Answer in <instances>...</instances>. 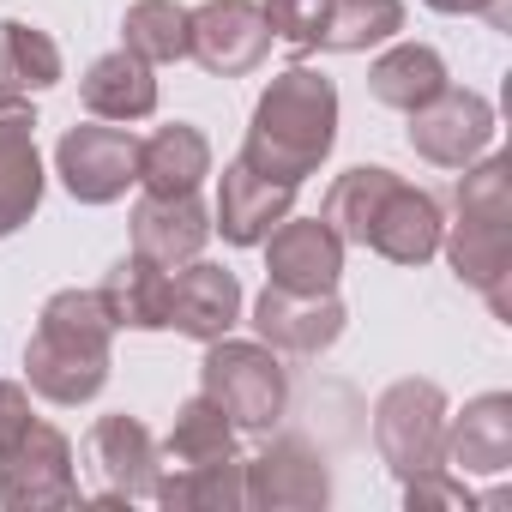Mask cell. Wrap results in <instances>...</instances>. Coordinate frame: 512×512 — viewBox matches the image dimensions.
Wrapping results in <instances>:
<instances>
[{
    "label": "cell",
    "mask_w": 512,
    "mask_h": 512,
    "mask_svg": "<svg viewBox=\"0 0 512 512\" xmlns=\"http://www.w3.org/2000/svg\"><path fill=\"white\" fill-rule=\"evenodd\" d=\"M97 302H103L115 332H163L169 326V272L133 253V260L109 266Z\"/></svg>",
    "instance_id": "obj_21"
},
{
    "label": "cell",
    "mask_w": 512,
    "mask_h": 512,
    "mask_svg": "<svg viewBox=\"0 0 512 512\" xmlns=\"http://www.w3.org/2000/svg\"><path fill=\"white\" fill-rule=\"evenodd\" d=\"M446 470L500 476L512 470V392H482L464 416H446Z\"/></svg>",
    "instance_id": "obj_18"
},
{
    "label": "cell",
    "mask_w": 512,
    "mask_h": 512,
    "mask_svg": "<svg viewBox=\"0 0 512 512\" xmlns=\"http://www.w3.org/2000/svg\"><path fill=\"white\" fill-rule=\"evenodd\" d=\"M79 97L91 109V121H145L157 109V67L139 61L133 49H109L85 67L79 79Z\"/></svg>",
    "instance_id": "obj_19"
},
{
    "label": "cell",
    "mask_w": 512,
    "mask_h": 512,
    "mask_svg": "<svg viewBox=\"0 0 512 512\" xmlns=\"http://www.w3.org/2000/svg\"><path fill=\"white\" fill-rule=\"evenodd\" d=\"M374 446L398 482L446 464V392L434 380H392L374 398Z\"/></svg>",
    "instance_id": "obj_4"
},
{
    "label": "cell",
    "mask_w": 512,
    "mask_h": 512,
    "mask_svg": "<svg viewBox=\"0 0 512 512\" xmlns=\"http://www.w3.org/2000/svg\"><path fill=\"white\" fill-rule=\"evenodd\" d=\"M0 85H13L25 97L61 85V43L25 19H0Z\"/></svg>",
    "instance_id": "obj_28"
},
{
    "label": "cell",
    "mask_w": 512,
    "mask_h": 512,
    "mask_svg": "<svg viewBox=\"0 0 512 512\" xmlns=\"http://www.w3.org/2000/svg\"><path fill=\"white\" fill-rule=\"evenodd\" d=\"M350 314L338 302V290H278L266 284L253 296V332L260 344L284 350V356H320L344 338Z\"/></svg>",
    "instance_id": "obj_11"
},
{
    "label": "cell",
    "mask_w": 512,
    "mask_h": 512,
    "mask_svg": "<svg viewBox=\"0 0 512 512\" xmlns=\"http://www.w3.org/2000/svg\"><path fill=\"white\" fill-rule=\"evenodd\" d=\"M326 7H332V0H260L266 31H272L278 43H290V49H314V43H320Z\"/></svg>",
    "instance_id": "obj_31"
},
{
    "label": "cell",
    "mask_w": 512,
    "mask_h": 512,
    "mask_svg": "<svg viewBox=\"0 0 512 512\" xmlns=\"http://www.w3.org/2000/svg\"><path fill=\"white\" fill-rule=\"evenodd\" d=\"M266 284L278 290H338L344 278V241L326 217H284L266 241Z\"/></svg>",
    "instance_id": "obj_12"
},
{
    "label": "cell",
    "mask_w": 512,
    "mask_h": 512,
    "mask_svg": "<svg viewBox=\"0 0 512 512\" xmlns=\"http://www.w3.org/2000/svg\"><path fill=\"white\" fill-rule=\"evenodd\" d=\"M7 133H37V109H31L25 91L0 85V139H7Z\"/></svg>",
    "instance_id": "obj_34"
},
{
    "label": "cell",
    "mask_w": 512,
    "mask_h": 512,
    "mask_svg": "<svg viewBox=\"0 0 512 512\" xmlns=\"http://www.w3.org/2000/svg\"><path fill=\"white\" fill-rule=\"evenodd\" d=\"M79 470H73V440L55 422H31L13 452L0 458V506L7 512H49V506H79Z\"/></svg>",
    "instance_id": "obj_5"
},
{
    "label": "cell",
    "mask_w": 512,
    "mask_h": 512,
    "mask_svg": "<svg viewBox=\"0 0 512 512\" xmlns=\"http://www.w3.org/2000/svg\"><path fill=\"white\" fill-rule=\"evenodd\" d=\"M241 320V278L229 266H211V260H187L175 266L169 278V326L193 344H211V338H229Z\"/></svg>",
    "instance_id": "obj_16"
},
{
    "label": "cell",
    "mask_w": 512,
    "mask_h": 512,
    "mask_svg": "<svg viewBox=\"0 0 512 512\" xmlns=\"http://www.w3.org/2000/svg\"><path fill=\"white\" fill-rule=\"evenodd\" d=\"M85 464L97 476V506H127V500H151L157 494V470H163V446L151 440V428L127 410L97 416L85 434Z\"/></svg>",
    "instance_id": "obj_6"
},
{
    "label": "cell",
    "mask_w": 512,
    "mask_h": 512,
    "mask_svg": "<svg viewBox=\"0 0 512 512\" xmlns=\"http://www.w3.org/2000/svg\"><path fill=\"white\" fill-rule=\"evenodd\" d=\"M121 49H133L151 67L187 61V7L181 0H133L121 19Z\"/></svg>",
    "instance_id": "obj_29"
},
{
    "label": "cell",
    "mask_w": 512,
    "mask_h": 512,
    "mask_svg": "<svg viewBox=\"0 0 512 512\" xmlns=\"http://www.w3.org/2000/svg\"><path fill=\"white\" fill-rule=\"evenodd\" d=\"M440 235H446V217H440V199L428 187H410V181H392L386 199L374 205V223H368V241L380 260L392 266H428L440 253Z\"/></svg>",
    "instance_id": "obj_14"
},
{
    "label": "cell",
    "mask_w": 512,
    "mask_h": 512,
    "mask_svg": "<svg viewBox=\"0 0 512 512\" xmlns=\"http://www.w3.org/2000/svg\"><path fill=\"white\" fill-rule=\"evenodd\" d=\"M211 175V139L187 121L157 127L151 139H139V187L145 193H199V181Z\"/></svg>",
    "instance_id": "obj_20"
},
{
    "label": "cell",
    "mask_w": 512,
    "mask_h": 512,
    "mask_svg": "<svg viewBox=\"0 0 512 512\" xmlns=\"http://www.w3.org/2000/svg\"><path fill=\"white\" fill-rule=\"evenodd\" d=\"M392 181H398L392 169H380V163H362V169H344V175L326 187V205H320V217L332 223V235H338L344 247H362V241H368L374 205L386 199V187H392Z\"/></svg>",
    "instance_id": "obj_27"
},
{
    "label": "cell",
    "mask_w": 512,
    "mask_h": 512,
    "mask_svg": "<svg viewBox=\"0 0 512 512\" xmlns=\"http://www.w3.org/2000/svg\"><path fill=\"white\" fill-rule=\"evenodd\" d=\"M266 49H272V31L260 0H205V7L187 13V55L217 79L253 73L266 61Z\"/></svg>",
    "instance_id": "obj_9"
},
{
    "label": "cell",
    "mask_w": 512,
    "mask_h": 512,
    "mask_svg": "<svg viewBox=\"0 0 512 512\" xmlns=\"http://www.w3.org/2000/svg\"><path fill=\"white\" fill-rule=\"evenodd\" d=\"M494 145V103L482 91L446 85L434 103L410 109V151L434 169H464Z\"/></svg>",
    "instance_id": "obj_8"
},
{
    "label": "cell",
    "mask_w": 512,
    "mask_h": 512,
    "mask_svg": "<svg viewBox=\"0 0 512 512\" xmlns=\"http://www.w3.org/2000/svg\"><path fill=\"white\" fill-rule=\"evenodd\" d=\"M241 488H247V506L260 512H314L332 500V470L302 434H284L260 458L241 464Z\"/></svg>",
    "instance_id": "obj_10"
},
{
    "label": "cell",
    "mask_w": 512,
    "mask_h": 512,
    "mask_svg": "<svg viewBox=\"0 0 512 512\" xmlns=\"http://www.w3.org/2000/svg\"><path fill=\"white\" fill-rule=\"evenodd\" d=\"M211 241V211L193 199V193H145L133 205V253L163 272L199 260V247Z\"/></svg>",
    "instance_id": "obj_17"
},
{
    "label": "cell",
    "mask_w": 512,
    "mask_h": 512,
    "mask_svg": "<svg viewBox=\"0 0 512 512\" xmlns=\"http://www.w3.org/2000/svg\"><path fill=\"white\" fill-rule=\"evenodd\" d=\"M109 362H115V326H109L97 290H55L25 344V386L49 404L73 410L109 386Z\"/></svg>",
    "instance_id": "obj_2"
},
{
    "label": "cell",
    "mask_w": 512,
    "mask_h": 512,
    "mask_svg": "<svg viewBox=\"0 0 512 512\" xmlns=\"http://www.w3.org/2000/svg\"><path fill=\"white\" fill-rule=\"evenodd\" d=\"M31 428V386L19 380H0V458L13 452V440Z\"/></svg>",
    "instance_id": "obj_33"
},
{
    "label": "cell",
    "mask_w": 512,
    "mask_h": 512,
    "mask_svg": "<svg viewBox=\"0 0 512 512\" xmlns=\"http://www.w3.org/2000/svg\"><path fill=\"white\" fill-rule=\"evenodd\" d=\"M163 470H187V464H211V458H235V422L205 398L193 392L181 410H175V428L163 440Z\"/></svg>",
    "instance_id": "obj_26"
},
{
    "label": "cell",
    "mask_w": 512,
    "mask_h": 512,
    "mask_svg": "<svg viewBox=\"0 0 512 512\" xmlns=\"http://www.w3.org/2000/svg\"><path fill=\"white\" fill-rule=\"evenodd\" d=\"M398 31H404V0H332L314 49H332V55H368V49L392 43Z\"/></svg>",
    "instance_id": "obj_24"
},
{
    "label": "cell",
    "mask_w": 512,
    "mask_h": 512,
    "mask_svg": "<svg viewBox=\"0 0 512 512\" xmlns=\"http://www.w3.org/2000/svg\"><path fill=\"white\" fill-rule=\"evenodd\" d=\"M199 392L235 422V434H272L290 410V374L272 344L247 338H211L199 362Z\"/></svg>",
    "instance_id": "obj_3"
},
{
    "label": "cell",
    "mask_w": 512,
    "mask_h": 512,
    "mask_svg": "<svg viewBox=\"0 0 512 512\" xmlns=\"http://www.w3.org/2000/svg\"><path fill=\"white\" fill-rule=\"evenodd\" d=\"M434 13H446V19H488V25H500L506 31V0H428Z\"/></svg>",
    "instance_id": "obj_35"
},
{
    "label": "cell",
    "mask_w": 512,
    "mask_h": 512,
    "mask_svg": "<svg viewBox=\"0 0 512 512\" xmlns=\"http://www.w3.org/2000/svg\"><path fill=\"white\" fill-rule=\"evenodd\" d=\"M157 506L169 512H241L247 488H241V458H211V464H187V470H157Z\"/></svg>",
    "instance_id": "obj_23"
},
{
    "label": "cell",
    "mask_w": 512,
    "mask_h": 512,
    "mask_svg": "<svg viewBox=\"0 0 512 512\" xmlns=\"http://www.w3.org/2000/svg\"><path fill=\"white\" fill-rule=\"evenodd\" d=\"M332 145H338V85L314 67H290L260 91V103H253L241 163L272 175V181L302 187L308 175H320Z\"/></svg>",
    "instance_id": "obj_1"
},
{
    "label": "cell",
    "mask_w": 512,
    "mask_h": 512,
    "mask_svg": "<svg viewBox=\"0 0 512 512\" xmlns=\"http://www.w3.org/2000/svg\"><path fill=\"white\" fill-rule=\"evenodd\" d=\"M440 253L458 284L482 290L494 320H512V223H488V217H458L440 235Z\"/></svg>",
    "instance_id": "obj_13"
},
{
    "label": "cell",
    "mask_w": 512,
    "mask_h": 512,
    "mask_svg": "<svg viewBox=\"0 0 512 512\" xmlns=\"http://www.w3.org/2000/svg\"><path fill=\"white\" fill-rule=\"evenodd\" d=\"M458 217H488V223H512V163L506 157H482L464 163L458 175Z\"/></svg>",
    "instance_id": "obj_30"
},
{
    "label": "cell",
    "mask_w": 512,
    "mask_h": 512,
    "mask_svg": "<svg viewBox=\"0 0 512 512\" xmlns=\"http://www.w3.org/2000/svg\"><path fill=\"white\" fill-rule=\"evenodd\" d=\"M290 211H296V187H290V181H272V175L247 169V163L235 157V163L223 169V181H217V217H211V229H217L229 247H260Z\"/></svg>",
    "instance_id": "obj_15"
},
{
    "label": "cell",
    "mask_w": 512,
    "mask_h": 512,
    "mask_svg": "<svg viewBox=\"0 0 512 512\" xmlns=\"http://www.w3.org/2000/svg\"><path fill=\"white\" fill-rule=\"evenodd\" d=\"M55 175L79 205H115L139 181V139L109 121L67 127L55 145Z\"/></svg>",
    "instance_id": "obj_7"
},
{
    "label": "cell",
    "mask_w": 512,
    "mask_h": 512,
    "mask_svg": "<svg viewBox=\"0 0 512 512\" xmlns=\"http://www.w3.org/2000/svg\"><path fill=\"white\" fill-rule=\"evenodd\" d=\"M446 85H452V73H446L440 49H428V43H398V37H392V49L368 67V91H374V103H386V109H398V115L434 103Z\"/></svg>",
    "instance_id": "obj_22"
},
{
    "label": "cell",
    "mask_w": 512,
    "mask_h": 512,
    "mask_svg": "<svg viewBox=\"0 0 512 512\" xmlns=\"http://www.w3.org/2000/svg\"><path fill=\"white\" fill-rule=\"evenodd\" d=\"M404 506H410V512H428V506L470 512V506H476V494L464 488V476H452V470L440 464V470H428V476H410V482H404Z\"/></svg>",
    "instance_id": "obj_32"
},
{
    "label": "cell",
    "mask_w": 512,
    "mask_h": 512,
    "mask_svg": "<svg viewBox=\"0 0 512 512\" xmlns=\"http://www.w3.org/2000/svg\"><path fill=\"white\" fill-rule=\"evenodd\" d=\"M43 187H49V175L37 157V133H7L0 139V241L19 235L37 217Z\"/></svg>",
    "instance_id": "obj_25"
}]
</instances>
